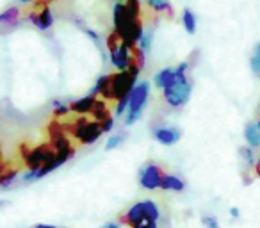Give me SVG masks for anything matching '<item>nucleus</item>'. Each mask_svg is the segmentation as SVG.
<instances>
[{
    "mask_svg": "<svg viewBox=\"0 0 260 228\" xmlns=\"http://www.w3.org/2000/svg\"><path fill=\"white\" fill-rule=\"evenodd\" d=\"M187 62H182L177 66V79L173 80V84H170L168 87H164V100L171 107H182L187 104L189 96H191V80L187 79Z\"/></svg>",
    "mask_w": 260,
    "mask_h": 228,
    "instance_id": "nucleus-1",
    "label": "nucleus"
},
{
    "mask_svg": "<svg viewBox=\"0 0 260 228\" xmlns=\"http://www.w3.org/2000/svg\"><path fill=\"white\" fill-rule=\"evenodd\" d=\"M148 96H150V84L136 82V86L128 93V105H126V116H125L126 127H132L141 118V112L145 109L146 102H148Z\"/></svg>",
    "mask_w": 260,
    "mask_h": 228,
    "instance_id": "nucleus-2",
    "label": "nucleus"
},
{
    "mask_svg": "<svg viewBox=\"0 0 260 228\" xmlns=\"http://www.w3.org/2000/svg\"><path fill=\"white\" fill-rule=\"evenodd\" d=\"M72 134L75 136L82 145H93V143L104 134V131H102L100 121H96V120L89 121L87 118H80V120H77L75 123L72 125Z\"/></svg>",
    "mask_w": 260,
    "mask_h": 228,
    "instance_id": "nucleus-3",
    "label": "nucleus"
},
{
    "mask_svg": "<svg viewBox=\"0 0 260 228\" xmlns=\"http://www.w3.org/2000/svg\"><path fill=\"white\" fill-rule=\"evenodd\" d=\"M57 153L59 152L54 148V145H52V143H45V145L38 146V148L30 150V152L27 153V155H25L27 166H29L30 170H38V168H41L43 164L50 162V160L54 159Z\"/></svg>",
    "mask_w": 260,
    "mask_h": 228,
    "instance_id": "nucleus-4",
    "label": "nucleus"
},
{
    "mask_svg": "<svg viewBox=\"0 0 260 228\" xmlns=\"http://www.w3.org/2000/svg\"><path fill=\"white\" fill-rule=\"evenodd\" d=\"M164 171L159 164H146L141 171H139V184H141L143 189H148V191H153V189L160 187V182H162Z\"/></svg>",
    "mask_w": 260,
    "mask_h": 228,
    "instance_id": "nucleus-5",
    "label": "nucleus"
},
{
    "mask_svg": "<svg viewBox=\"0 0 260 228\" xmlns=\"http://www.w3.org/2000/svg\"><path fill=\"white\" fill-rule=\"evenodd\" d=\"M145 221H150L148 214H146L145 202L136 203V205H132L128 210H126V214H123V223L128 224V226H132V228H138L139 224H143Z\"/></svg>",
    "mask_w": 260,
    "mask_h": 228,
    "instance_id": "nucleus-6",
    "label": "nucleus"
},
{
    "mask_svg": "<svg viewBox=\"0 0 260 228\" xmlns=\"http://www.w3.org/2000/svg\"><path fill=\"white\" fill-rule=\"evenodd\" d=\"M27 18H29V22H30V23H34V25H36L40 30L50 29L52 23H54V16H52L50 8H48V6H45V8L32 11L29 16H27Z\"/></svg>",
    "mask_w": 260,
    "mask_h": 228,
    "instance_id": "nucleus-7",
    "label": "nucleus"
},
{
    "mask_svg": "<svg viewBox=\"0 0 260 228\" xmlns=\"http://www.w3.org/2000/svg\"><path fill=\"white\" fill-rule=\"evenodd\" d=\"M109 54H111V62L116 70L121 72V70L128 68V64H130V47L128 45H125L121 41V45H119L114 52H109Z\"/></svg>",
    "mask_w": 260,
    "mask_h": 228,
    "instance_id": "nucleus-8",
    "label": "nucleus"
},
{
    "mask_svg": "<svg viewBox=\"0 0 260 228\" xmlns=\"http://www.w3.org/2000/svg\"><path fill=\"white\" fill-rule=\"evenodd\" d=\"M153 136H155V139L159 143L170 146V145H175V143L182 138V132L173 127H162V128H157V131L153 132Z\"/></svg>",
    "mask_w": 260,
    "mask_h": 228,
    "instance_id": "nucleus-9",
    "label": "nucleus"
},
{
    "mask_svg": "<svg viewBox=\"0 0 260 228\" xmlns=\"http://www.w3.org/2000/svg\"><path fill=\"white\" fill-rule=\"evenodd\" d=\"M146 8L157 16L166 15L168 18L173 16V6L170 4V0H146Z\"/></svg>",
    "mask_w": 260,
    "mask_h": 228,
    "instance_id": "nucleus-10",
    "label": "nucleus"
},
{
    "mask_svg": "<svg viewBox=\"0 0 260 228\" xmlns=\"http://www.w3.org/2000/svg\"><path fill=\"white\" fill-rule=\"evenodd\" d=\"M94 102H96L94 94L84 96V98H80V100L73 102V104L70 105V111L77 112V114H80V116H84V114H89L91 109H93V105H94Z\"/></svg>",
    "mask_w": 260,
    "mask_h": 228,
    "instance_id": "nucleus-11",
    "label": "nucleus"
},
{
    "mask_svg": "<svg viewBox=\"0 0 260 228\" xmlns=\"http://www.w3.org/2000/svg\"><path fill=\"white\" fill-rule=\"evenodd\" d=\"M160 189L162 191H175V192H180L185 189V182L182 178L175 177V175H166L164 173L162 182H160Z\"/></svg>",
    "mask_w": 260,
    "mask_h": 228,
    "instance_id": "nucleus-12",
    "label": "nucleus"
},
{
    "mask_svg": "<svg viewBox=\"0 0 260 228\" xmlns=\"http://www.w3.org/2000/svg\"><path fill=\"white\" fill-rule=\"evenodd\" d=\"M244 138H246V141L249 143L251 148H258L260 146V120L246 127Z\"/></svg>",
    "mask_w": 260,
    "mask_h": 228,
    "instance_id": "nucleus-13",
    "label": "nucleus"
},
{
    "mask_svg": "<svg viewBox=\"0 0 260 228\" xmlns=\"http://www.w3.org/2000/svg\"><path fill=\"white\" fill-rule=\"evenodd\" d=\"M175 79H177V68H166L155 75V86L164 89V87H168L170 84H173Z\"/></svg>",
    "mask_w": 260,
    "mask_h": 228,
    "instance_id": "nucleus-14",
    "label": "nucleus"
},
{
    "mask_svg": "<svg viewBox=\"0 0 260 228\" xmlns=\"http://www.w3.org/2000/svg\"><path fill=\"white\" fill-rule=\"evenodd\" d=\"M182 23H184V29L187 30L189 34L196 32V16L191 9H185L184 15H182Z\"/></svg>",
    "mask_w": 260,
    "mask_h": 228,
    "instance_id": "nucleus-15",
    "label": "nucleus"
},
{
    "mask_svg": "<svg viewBox=\"0 0 260 228\" xmlns=\"http://www.w3.org/2000/svg\"><path fill=\"white\" fill-rule=\"evenodd\" d=\"M152 40H153V32L152 30H143L141 38L138 41V47L141 48L143 52H148L152 48Z\"/></svg>",
    "mask_w": 260,
    "mask_h": 228,
    "instance_id": "nucleus-16",
    "label": "nucleus"
},
{
    "mask_svg": "<svg viewBox=\"0 0 260 228\" xmlns=\"http://www.w3.org/2000/svg\"><path fill=\"white\" fill-rule=\"evenodd\" d=\"M18 16H20V9L11 8V9H8L6 13L0 15V22L2 23H15L16 20H18Z\"/></svg>",
    "mask_w": 260,
    "mask_h": 228,
    "instance_id": "nucleus-17",
    "label": "nucleus"
},
{
    "mask_svg": "<svg viewBox=\"0 0 260 228\" xmlns=\"http://www.w3.org/2000/svg\"><path fill=\"white\" fill-rule=\"evenodd\" d=\"M107 84H109V75H102L100 79L96 80L93 87V94H102L105 89H107Z\"/></svg>",
    "mask_w": 260,
    "mask_h": 228,
    "instance_id": "nucleus-18",
    "label": "nucleus"
},
{
    "mask_svg": "<svg viewBox=\"0 0 260 228\" xmlns=\"http://www.w3.org/2000/svg\"><path fill=\"white\" fill-rule=\"evenodd\" d=\"M202 223L205 224L207 228H219V221H217L214 216H210V214H207V216H202Z\"/></svg>",
    "mask_w": 260,
    "mask_h": 228,
    "instance_id": "nucleus-19",
    "label": "nucleus"
},
{
    "mask_svg": "<svg viewBox=\"0 0 260 228\" xmlns=\"http://www.w3.org/2000/svg\"><path fill=\"white\" fill-rule=\"evenodd\" d=\"M251 68H253V72L260 77V45L256 47V54L251 57Z\"/></svg>",
    "mask_w": 260,
    "mask_h": 228,
    "instance_id": "nucleus-20",
    "label": "nucleus"
},
{
    "mask_svg": "<svg viewBox=\"0 0 260 228\" xmlns=\"http://www.w3.org/2000/svg\"><path fill=\"white\" fill-rule=\"evenodd\" d=\"M121 141H123V136H121V134H116V136H112V138L107 141V145H105V148H107V150L116 148V146H119V145H121Z\"/></svg>",
    "mask_w": 260,
    "mask_h": 228,
    "instance_id": "nucleus-21",
    "label": "nucleus"
},
{
    "mask_svg": "<svg viewBox=\"0 0 260 228\" xmlns=\"http://www.w3.org/2000/svg\"><path fill=\"white\" fill-rule=\"evenodd\" d=\"M241 155L242 159H246V162L248 164H255V159H253V152H251V146H246V148H241Z\"/></svg>",
    "mask_w": 260,
    "mask_h": 228,
    "instance_id": "nucleus-22",
    "label": "nucleus"
},
{
    "mask_svg": "<svg viewBox=\"0 0 260 228\" xmlns=\"http://www.w3.org/2000/svg\"><path fill=\"white\" fill-rule=\"evenodd\" d=\"M138 228H159V226H157V221H152V219H150V221H145L143 224H139Z\"/></svg>",
    "mask_w": 260,
    "mask_h": 228,
    "instance_id": "nucleus-23",
    "label": "nucleus"
},
{
    "mask_svg": "<svg viewBox=\"0 0 260 228\" xmlns=\"http://www.w3.org/2000/svg\"><path fill=\"white\" fill-rule=\"evenodd\" d=\"M102 228H121V226H119L118 223H105Z\"/></svg>",
    "mask_w": 260,
    "mask_h": 228,
    "instance_id": "nucleus-24",
    "label": "nucleus"
},
{
    "mask_svg": "<svg viewBox=\"0 0 260 228\" xmlns=\"http://www.w3.org/2000/svg\"><path fill=\"white\" fill-rule=\"evenodd\" d=\"M34 228H57V226H54V224H43V223H40V224H36Z\"/></svg>",
    "mask_w": 260,
    "mask_h": 228,
    "instance_id": "nucleus-25",
    "label": "nucleus"
},
{
    "mask_svg": "<svg viewBox=\"0 0 260 228\" xmlns=\"http://www.w3.org/2000/svg\"><path fill=\"white\" fill-rule=\"evenodd\" d=\"M230 212H232V216H234V217H239V209H237V207H232Z\"/></svg>",
    "mask_w": 260,
    "mask_h": 228,
    "instance_id": "nucleus-26",
    "label": "nucleus"
},
{
    "mask_svg": "<svg viewBox=\"0 0 260 228\" xmlns=\"http://www.w3.org/2000/svg\"><path fill=\"white\" fill-rule=\"evenodd\" d=\"M255 170H256V175L260 177V157H258V160L255 162Z\"/></svg>",
    "mask_w": 260,
    "mask_h": 228,
    "instance_id": "nucleus-27",
    "label": "nucleus"
},
{
    "mask_svg": "<svg viewBox=\"0 0 260 228\" xmlns=\"http://www.w3.org/2000/svg\"><path fill=\"white\" fill-rule=\"evenodd\" d=\"M20 2H22V4H32L34 0H20Z\"/></svg>",
    "mask_w": 260,
    "mask_h": 228,
    "instance_id": "nucleus-28",
    "label": "nucleus"
},
{
    "mask_svg": "<svg viewBox=\"0 0 260 228\" xmlns=\"http://www.w3.org/2000/svg\"><path fill=\"white\" fill-rule=\"evenodd\" d=\"M116 2H123V0H116Z\"/></svg>",
    "mask_w": 260,
    "mask_h": 228,
    "instance_id": "nucleus-29",
    "label": "nucleus"
},
{
    "mask_svg": "<svg viewBox=\"0 0 260 228\" xmlns=\"http://www.w3.org/2000/svg\"><path fill=\"white\" fill-rule=\"evenodd\" d=\"M50 2H52V0H50Z\"/></svg>",
    "mask_w": 260,
    "mask_h": 228,
    "instance_id": "nucleus-30",
    "label": "nucleus"
}]
</instances>
